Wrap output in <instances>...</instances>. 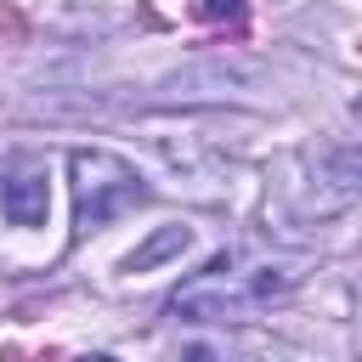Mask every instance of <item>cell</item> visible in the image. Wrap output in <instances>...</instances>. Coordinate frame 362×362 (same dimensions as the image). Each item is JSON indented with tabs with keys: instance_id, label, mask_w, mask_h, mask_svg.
<instances>
[{
	"instance_id": "1",
	"label": "cell",
	"mask_w": 362,
	"mask_h": 362,
	"mask_svg": "<svg viewBox=\"0 0 362 362\" xmlns=\"http://www.w3.org/2000/svg\"><path fill=\"white\" fill-rule=\"evenodd\" d=\"M300 260H260V266H238L232 255H215L204 272H192L175 294H170V311L187 317V322H243L255 305L266 300H283L300 288Z\"/></svg>"
},
{
	"instance_id": "2",
	"label": "cell",
	"mask_w": 362,
	"mask_h": 362,
	"mask_svg": "<svg viewBox=\"0 0 362 362\" xmlns=\"http://www.w3.org/2000/svg\"><path fill=\"white\" fill-rule=\"evenodd\" d=\"M68 175H74V243H85L90 232H102L113 215L147 204L141 175L119 153H107V147H79L68 158Z\"/></svg>"
},
{
	"instance_id": "3",
	"label": "cell",
	"mask_w": 362,
	"mask_h": 362,
	"mask_svg": "<svg viewBox=\"0 0 362 362\" xmlns=\"http://www.w3.org/2000/svg\"><path fill=\"white\" fill-rule=\"evenodd\" d=\"M362 198V147H339L328 153L311 175H305V192H300V215H339Z\"/></svg>"
},
{
	"instance_id": "4",
	"label": "cell",
	"mask_w": 362,
	"mask_h": 362,
	"mask_svg": "<svg viewBox=\"0 0 362 362\" xmlns=\"http://www.w3.org/2000/svg\"><path fill=\"white\" fill-rule=\"evenodd\" d=\"M0 209L11 226H45V209H51V187H45V170H23L0 187Z\"/></svg>"
},
{
	"instance_id": "5",
	"label": "cell",
	"mask_w": 362,
	"mask_h": 362,
	"mask_svg": "<svg viewBox=\"0 0 362 362\" xmlns=\"http://www.w3.org/2000/svg\"><path fill=\"white\" fill-rule=\"evenodd\" d=\"M187 243H192V232H187V226H164V232H153V238H147V243H141V249L124 260V272H147V266H158V260L181 255Z\"/></svg>"
},
{
	"instance_id": "6",
	"label": "cell",
	"mask_w": 362,
	"mask_h": 362,
	"mask_svg": "<svg viewBox=\"0 0 362 362\" xmlns=\"http://www.w3.org/2000/svg\"><path fill=\"white\" fill-rule=\"evenodd\" d=\"M204 23H243V0H198Z\"/></svg>"
},
{
	"instance_id": "7",
	"label": "cell",
	"mask_w": 362,
	"mask_h": 362,
	"mask_svg": "<svg viewBox=\"0 0 362 362\" xmlns=\"http://www.w3.org/2000/svg\"><path fill=\"white\" fill-rule=\"evenodd\" d=\"M356 305H362V288H356Z\"/></svg>"
},
{
	"instance_id": "8",
	"label": "cell",
	"mask_w": 362,
	"mask_h": 362,
	"mask_svg": "<svg viewBox=\"0 0 362 362\" xmlns=\"http://www.w3.org/2000/svg\"><path fill=\"white\" fill-rule=\"evenodd\" d=\"M0 175H6V164H0Z\"/></svg>"
}]
</instances>
